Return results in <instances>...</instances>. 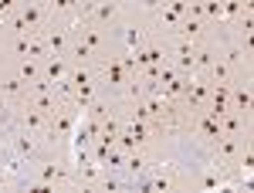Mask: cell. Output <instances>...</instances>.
<instances>
[{"label":"cell","mask_w":254,"mask_h":193,"mask_svg":"<svg viewBox=\"0 0 254 193\" xmlns=\"http://www.w3.org/2000/svg\"><path fill=\"white\" fill-rule=\"evenodd\" d=\"M41 38L48 44V58H51V55H64V51H68V41H71V24L51 20V24L41 31Z\"/></svg>","instance_id":"3"},{"label":"cell","mask_w":254,"mask_h":193,"mask_svg":"<svg viewBox=\"0 0 254 193\" xmlns=\"http://www.w3.org/2000/svg\"><path fill=\"white\" fill-rule=\"evenodd\" d=\"M38 3H44V0H38Z\"/></svg>","instance_id":"7"},{"label":"cell","mask_w":254,"mask_h":193,"mask_svg":"<svg viewBox=\"0 0 254 193\" xmlns=\"http://www.w3.org/2000/svg\"><path fill=\"white\" fill-rule=\"evenodd\" d=\"M170 38H183V41L200 44V41L210 38V27H207V20H200V17H183V20H180V27H176Z\"/></svg>","instance_id":"4"},{"label":"cell","mask_w":254,"mask_h":193,"mask_svg":"<svg viewBox=\"0 0 254 193\" xmlns=\"http://www.w3.org/2000/svg\"><path fill=\"white\" fill-rule=\"evenodd\" d=\"M14 71H17L27 85L31 81H38L41 78V61H34V58H20V61H14Z\"/></svg>","instance_id":"6"},{"label":"cell","mask_w":254,"mask_h":193,"mask_svg":"<svg viewBox=\"0 0 254 193\" xmlns=\"http://www.w3.org/2000/svg\"><path fill=\"white\" fill-rule=\"evenodd\" d=\"M0 102L17 109L27 102V81L14 71V64H0Z\"/></svg>","instance_id":"1"},{"label":"cell","mask_w":254,"mask_h":193,"mask_svg":"<svg viewBox=\"0 0 254 193\" xmlns=\"http://www.w3.org/2000/svg\"><path fill=\"white\" fill-rule=\"evenodd\" d=\"M68 71H71V61L64 58V55H51V58L41 61V78H44V81H51V85L64 81Z\"/></svg>","instance_id":"5"},{"label":"cell","mask_w":254,"mask_h":193,"mask_svg":"<svg viewBox=\"0 0 254 193\" xmlns=\"http://www.w3.org/2000/svg\"><path fill=\"white\" fill-rule=\"evenodd\" d=\"M231 109L254 119V78H234V85H231Z\"/></svg>","instance_id":"2"}]
</instances>
